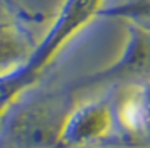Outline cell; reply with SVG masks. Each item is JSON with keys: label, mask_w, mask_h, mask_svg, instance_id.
Returning <instances> with one entry per match:
<instances>
[{"label": "cell", "mask_w": 150, "mask_h": 148, "mask_svg": "<svg viewBox=\"0 0 150 148\" xmlns=\"http://www.w3.org/2000/svg\"><path fill=\"white\" fill-rule=\"evenodd\" d=\"M105 0H66L47 32L35 42L25 61L14 71L0 76V121L22 96L34 91L61 51L103 8Z\"/></svg>", "instance_id": "1"}, {"label": "cell", "mask_w": 150, "mask_h": 148, "mask_svg": "<svg viewBox=\"0 0 150 148\" xmlns=\"http://www.w3.org/2000/svg\"><path fill=\"white\" fill-rule=\"evenodd\" d=\"M76 104L68 84L27 93L0 121V148H52Z\"/></svg>", "instance_id": "2"}, {"label": "cell", "mask_w": 150, "mask_h": 148, "mask_svg": "<svg viewBox=\"0 0 150 148\" xmlns=\"http://www.w3.org/2000/svg\"><path fill=\"white\" fill-rule=\"evenodd\" d=\"M147 81H150V27L128 24L127 42L122 54L110 66L71 81L68 87L78 94L101 86L116 87Z\"/></svg>", "instance_id": "3"}, {"label": "cell", "mask_w": 150, "mask_h": 148, "mask_svg": "<svg viewBox=\"0 0 150 148\" xmlns=\"http://www.w3.org/2000/svg\"><path fill=\"white\" fill-rule=\"evenodd\" d=\"M113 114L108 98L76 104L52 148H89L111 145Z\"/></svg>", "instance_id": "4"}, {"label": "cell", "mask_w": 150, "mask_h": 148, "mask_svg": "<svg viewBox=\"0 0 150 148\" xmlns=\"http://www.w3.org/2000/svg\"><path fill=\"white\" fill-rule=\"evenodd\" d=\"M32 19L37 17L0 0V76L14 71L34 49L35 40L25 25Z\"/></svg>", "instance_id": "5"}, {"label": "cell", "mask_w": 150, "mask_h": 148, "mask_svg": "<svg viewBox=\"0 0 150 148\" xmlns=\"http://www.w3.org/2000/svg\"><path fill=\"white\" fill-rule=\"evenodd\" d=\"M140 103H142L145 141H147V147H150V81L140 82Z\"/></svg>", "instance_id": "6"}, {"label": "cell", "mask_w": 150, "mask_h": 148, "mask_svg": "<svg viewBox=\"0 0 150 148\" xmlns=\"http://www.w3.org/2000/svg\"><path fill=\"white\" fill-rule=\"evenodd\" d=\"M5 4H8V5H12V7H15V8H22L21 7V4L17 2V0H4Z\"/></svg>", "instance_id": "7"}]
</instances>
